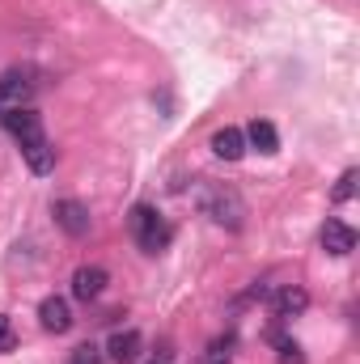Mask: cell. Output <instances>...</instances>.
Returning a JSON list of instances; mask_svg holds the SVG:
<instances>
[{"label": "cell", "instance_id": "obj_18", "mask_svg": "<svg viewBox=\"0 0 360 364\" xmlns=\"http://www.w3.org/2000/svg\"><path fill=\"white\" fill-rule=\"evenodd\" d=\"M229 348H233L229 339H225V343H212V352H208V364H229Z\"/></svg>", "mask_w": 360, "mask_h": 364}, {"label": "cell", "instance_id": "obj_4", "mask_svg": "<svg viewBox=\"0 0 360 364\" xmlns=\"http://www.w3.org/2000/svg\"><path fill=\"white\" fill-rule=\"evenodd\" d=\"M30 97H34V81H30L26 73H4V77H0V114L30 106Z\"/></svg>", "mask_w": 360, "mask_h": 364}, {"label": "cell", "instance_id": "obj_14", "mask_svg": "<svg viewBox=\"0 0 360 364\" xmlns=\"http://www.w3.org/2000/svg\"><path fill=\"white\" fill-rule=\"evenodd\" d=\"M352 195H356V170H344V178L335 182V191H331V199H335V203H348Z\"/></svg>", "mask_w": 360, "mask_h": 364}, {"label": "cell", "instance_id": "obj_16", "mask_svg": "<svg viewBox=\"0 0 360 364\" xmlns=\"http://www.w3.org/2000/svg\"><path fill=\"white\" fill-rule=\"evenodd\" d=\"M275 348H280V364H305L301 348H297L292 339H275Z\"/></svg>", "mask_w": 360, "mask_h": 364}, {"label": "cell", "instance_id": "obj_1", "mask_svg": "<svg viewBox=\"0 0 360 364\" xmlns=\"http://www.w3.org/2000/svg\"><path fill=\"white\" fill-rule=\"evenodd\" d=\"M127 229H132V237H136V246H140L144 255H162V250L170 246V237H174L170 220H166L153 203H136V208L127 212Z\"/></svg>", "mask_w": 360, "mask_h": 364}, {"label": "cell", "instance_id": "obj_5", "mask_svg": "<svg viewBox=\"0 0 360 364\" xmlns=\"http://www.w3.org/2000/svg\"><path fill=\"white\" fill-rule=\"evenodd\" d=\"M0 123L9 127V136L21 144V140H34V136H43V114L34 110V106H21V110H4L0 114Z\"/></svg>", "mask_w": 360, "mask_h": 364}, {"label": "cell", "instance_id": "obj_11", "mask_svg": "<svg viewBox=\"0 0 360 364\" xmlns=\"http://www.w3.org/2000/svg\"><path fill=\"white\" fill-rule=\"evenodd\" d=\"M106 356H110L115 364L140 360V335H136V331H115L110 343H106Z\"/></svg>", "mask_w": 360, "mask_h": 364}, {"label": "cell", "instance_id": "obj_17", "mask_svg": "<svg viewBox=\"0 0 360 364\" xmlns=\"http://www.w3.org/2000/svg\"><path fill=\"white\" fill-rule=\"evenodd\" d=\"M13 348H17V331H13V322L0 314V356H9Z\"/></svg>", "mask_w": 360, "mask_h": 364}, {"label": "cell", "instance_id": "obj_3", "mask_svg": "<svg viewBox=\"0 0 360 364\" xmlns=\"http://www.w3.org/2000/svg\"><path fill=\"white\" fill-rule=\"evenodd\" d=\"M51 216H55V225L68 233V237H85L90 233V208L81 203V199H55L51 203Z\"/></svg>", "mask_w": 360, "mask_h": 364}, {"label": "cell", "instance_id": "obj_13", "mask_svg": "<svg viewBox=\"0 0 360 364\" xmlns=\"http://www.w3.org/2000/svg\"><path fill=\"white\" fill-rule=\"evenodd\" d=\"M305 305H309V292H305L301 284H288V288H280V296H275V309H280V318L305 314Z\"/></svg>", "mask_w": 360, "mask_h": 364}, {"label": "cell", "instance_id": "obj_10", "mask_svg": "<svg viewBox=\"0 0 360 364\" xmlns=\"http://www.w3.org/2000/svg\"><path fill=\"white\" fill-rule=\"evenodd\" d=\"M212 153H216L221 161H242V157H246V136H242V127H221V132L212 136Z\"/></svg>", "mask_w": 360, "mask_h": 364}, {"label": "cell", "instance_id": "obj_15", "mask_svg": "<svg viewBox=\"0 0 360 364\" xmlns=\"http://www.w3.org/2000/svg\"><path fill=\"white\" fill-rule=\"evenodd\" d=\"M102 360H106V352L97 343H81V348H73V360L68 364H102Z\"/></svg>", "mask_w": 360, "mask_h": 364}, {"label": "cell", "instance_id": "obj_6", "mask_svg": "<svg viewBox=\"0 0 360 364\" xmlns=\"http://www.w3.org/2000/svg\"><path fill=\"white\" fill-rule=\"evenodd\" d=\"M106 284H110L106 267H97V263L77 267V272H73V296H77V301H97V296L106 292Z\"/></svg>", "mask_w": 360, "mask_h": 364}, {"label": "cell", "instance_id": "obj_7", "mask_svg": "<svg viewBox=\"0 0 360 364\" xmlns=\"http://www.w3.org/2000/svg\"><path fill=\"white\" fill-rule=\"evenodd\" d=\"M21 157H26V166L34 174H51L55 170V144L47 140V132L34 136V140H21Z\"/></svg>", "mask_w": 360, "mask_h": 364}, {"label": "cell", "instance_id": "obj_12", "mask_svg": "<svg viewBox=\"0 0 360 364\" xmlns=\"http://www.w3.org/2000/svg\"><path fill=\"white\" fill-rule=\"evenodd\" d=\"M242 136H246V144H250V149H259L263 157L280 153V136H275V127H271L268 119H255V123H250Z\"/></svg>", "mask_w": 360, "mask_h": 364}, {"label": "cell", "instance_id": "obj_9", "mask_svg": "<svg viewBox=\"0 0 360 364\" xmlns=\"http://www.w3.org/2000/svg\"><path fill=\"white\" fill-rule=\"evenodd\" d=\"M322 250L335 255V259L352 255V250H356V229H348L344 220H327V225H322Z\"/></svg>", "mask_w": 360, "mask_h": 364}, {"label": "cell", "instance_id": "obj_8", "mask_svg": "<svg viewBox=\"0 0 360 364\" xmlns=\"http://www.w3.org/2000/svg\"><path fill=\"white\" fill-rule=\"evenodd\" d=\"M38 322H43V331L64 335V331L73 326V305H68L64 296H43V305H38Z\"/></svg>", "mask_w": 360, "mask_h": 364}, {"label": "cell", "instance_id": "obj_2", "mask_svg": "<svg viewBox=\"0 0 360 364\" xmlns=\"http://www.w3.org/2000/svg\"><path fill=\"white\" fill-rule=\"evenodd\" d=\"M195 203H199V212L208 220H216L225 229H242V220H246V203H242V195L233 186H199Z\"/></svg>", "mask_w": 360, "mask_h": 364}]
</instances>
